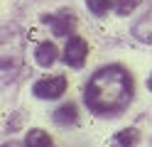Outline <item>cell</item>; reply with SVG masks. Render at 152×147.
<instances>
[{"label":"cell","instance_id":"4","mask_svg":"<svg viewBox=\"0 0 152 147\" xmlns=\"http://www.w3.org/2000/svg\"><path fill=\"white\" fill-rule=\"evenodd\" d=\"M42 20L52 27V32L56 37H69L74 32V27H76V17H74L71 10H61V12H56V15H44Z\"/></svg>","mask_w":152,"mask_h":147},{"label":"cell","instance_id":"1","mask_svg":"<svg viewBox=\"0 0 152 147\" xmlns=\"http://www.w3.org/2000/svg\"><path fill=\"white\" fill-rule=\"evenodd\" d=\"M132 91H135V83H132L130 71L113 64L98 69L88 78L83 88V101L88 110H93L96 115H118L130 105Z\"/></svg>","mask_w":152,"mask_h":147},{"label":"cell","instance_id":"9","mask_svg":"<svg viewBox=\"0 0 152 147\" xmlns=\"http://www.w3.org/2000/svg\"><path fill=\"white\" fill-rule=\"evenodd\" d=\"M76 118H79V113H76L74 103H66V105H61V108L54 110V123H59V125H74Z\"/></svg>","mask_w":152,"mask_h":147},{"label":"cell","instance_id":"6","mask_svg":"<svg viewBox=\"0 0 152 147\" xmlns=\"http://www.w3.org/2000/svg\"><path fill=\"white\" fill-rule=\"evenodd\" d=\"M132 34H135L140 42L152 44V7L147 10V15L142 17V20H137V22H135V27H132Z\"/></svg>","mask_w":152,"mask_h":147},{"label":"cell","instance_id":"2","mask_svg":"<svg viewBox=\"0 0 152 147\" xmlns=\"http://www.w3.org/2000/svg\"><path fill=\"white\" fill-rule=\"evenodd\" d=\"M64 91H66V76H47V78L34 81L32 86V93L37 98H44V101H54Z\"/></svg>","mask_w":152,"mask_h":147},{"label":"cell","instance_id":"10","mask_svg":"<svg viewBox=\"0 0 152 147\" xmlns=\"http://www.w3.org/2000/svg\"><path fill=\"white\" fill-rule=\"evenodd\" d=\"M140 3H142V0H110L113 10H115L118 15H130V12H132V10H135Z\"/></svg>","mask_w":152,"mask_h":147},{"label":"cell","instance_id":"13","mask_svg":"<svg viewBox=\"0 0 152 147\" xmlns=\"http://www.w3.org/2000/svg\"><path fill=\"white\" fill-rule=\"evenodd\" d=\"M147 88L152 91V74H150V78H147Z\"/></svg>","mask_w":152,"mask_h":147},{"label":"cell","instance_id":"12","mask_svg":"<svg viewBox=\"0 0 152 147\" xmlns=\"http://www.w3.org/2000/svg\"><path fill=\"white\" fill-rule=\"evenodd\" d=\"M3 147H22V145H17V142H5Z\"/></svg>","mask_w":152,"mask_h":147},{"label":"cell","instance_id":"8","mask_svg":"<svg viewBox=\"0 0 152 147\" xmlns=\"http://www.w3.org/2000/svg\"><path fill=\"white\" fill-rule=\"evenodd\" d=\"M25 147H54V142L44 130L32 127V130L27 132V137H25Z\"/></svg>","mask_w":152,"mask_h":147},{"label":"cell","instance_id":"5","mask_svg":"<svg viewBox=\"0 0 152 147\" xmlns=\"http://www.w3.org/2000/svg\"><path fill=\"white\" fill-rule=\"evenodd\" d=\"M34 59H37V64L39 66H52L54 61H56V47L52 44V42H42V44H37V49H34Z\"/></svg>","mask_w":152,"mask_h":147},{"label":"cell","instance_id":"11","mask_svg":"<svg viewBox=\"0 0 152 147\" xmlns=\"http://www.w3.org/2000/svg\"><path fill=\"white\" fill-rule=\"evenodd\" d=\"M86 5H88V10L93 15H106L108 12V7H110V0H86Z\"/></svg>","mask_w":152,"mask_h":147},{"label":"cell","instance_id":"3","mask_svg":"<svg viewBox=\"0 0 152 147\" xmlns=\"http://www.w3.org/2000/svg\"><path fill=\"white\" fill-rule=\"evenodd\" d=\"M86 56H88L86 39L79 37V34H71L69 42H66V49H64V61L69 66H74V69H81L83 61H86Z\"/></svg>","mask_w":152,"mask_h":147},{"label":"cell","instance_id":"7","mask_svg":"<svg viewBox=\"0 0 152 147\" xmlns=\"http://www.w3.org/2000/svg\"><path fill=\"white\" fill-rule=\"evenodd\" d=\"M137 140H140V132L135 127H128V130H120L118 135H113L110 147H135Z\"/></svg>","mask_w":152,"mask_h":147}]
</instances>
